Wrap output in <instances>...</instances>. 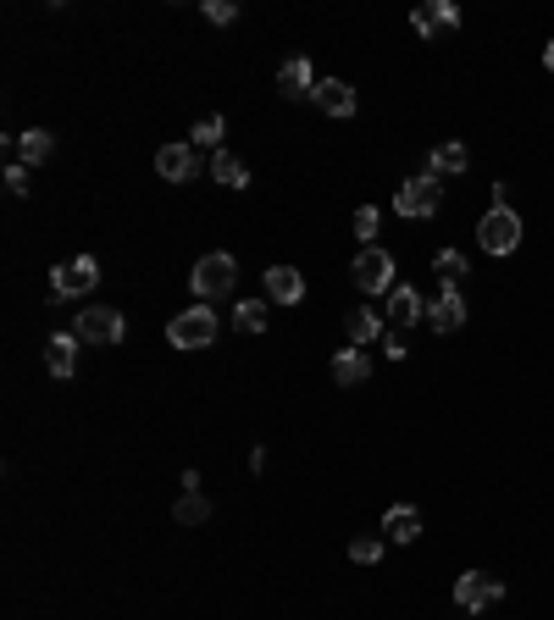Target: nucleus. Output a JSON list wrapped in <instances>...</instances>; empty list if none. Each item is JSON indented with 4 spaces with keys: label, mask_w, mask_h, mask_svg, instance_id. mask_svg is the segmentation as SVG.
Returning <instances> with one entry per match:
<instances>
[{
    "label": "nucleus",
    "mask_w": 554,
    "mask_h": 620,
    "mask_svg": "<svg viewBox=\"0 0 554 620\" xmlns=\"http://www.w3.org/2000/svg\"><path fill=\"white\" fill-rule=\"evenodd\" d=\"M194 294H200V305H217L222 294H233V283H239V261H233L228 250H211L194 261Z\"/></svg>",
    "instance_id": "obj_1"
},
{
    "label": "nucleus",
    "mask_w": 554,
    "mask_h": 620,
    "mask_svg": "<svg viewBox=\"0 0 554 620\" xmlns=\"http://www.w3.org/2000/svg\"><path fill=\"white\" fill-rule=\"evenodd\" d=\"M167 344L172 349H211V344H217V310H211V305L178 310V316L167 322Z\"/></svg>",
    "instance_id": "obj_2"
},
{
    "label": "nucleus",
    "mask_w": 554,
    "mask_h": 620,
    "mask_svg": "<svg viewBox=\"0 0 554 620\" xmlns=\"http://www.w3.org/2000/svg\"><path fill=\"white\" fill-rule=\"evenodd\" d=\"M477 244L488 255L521 250V211H516V205H488V216L477 222Z\"/></svg>",
    "instance_id": "obj_3"
},
{
    "label": "nucleus",
    "mask_w": 554,
    "mask_h": 620,
    "mask_svg": "<svg viewBox=\"0 0 554 620\" xmlns=\"http://www.w3.org/2000/svg\"><path fill=\"white\" fill-rule=\"evenodd\" d=\"M438 205H444V194H438V178H405L394 189V211L410 216V222H427V216H438Z\"/></svg>",
    "instance_id": "obj_4"
},
{
    "label": "nucleus",
    "mask_w": 554,
    "mask_h": 620,
    "mask_svg": "<svg viewBox=\"0 0 554 620\" xmlns=\"http://www.w3.org/2000/svg\"><path fill=\"white\" fill-rule=\"evenodd\" d=\"M499 598H505V582H499V576H488V571L455 576V604L466 609V615H482V609H494Z\"/></svg>",
    "instance_id": "obj_5"
},
{
    "label": "nucleus",
    "mask_w": 554,
    "mask_h": 620,
    "mask_svg": "<svg viewBox=\"0 0 554 620\" xmlns=\"http://www.w3.org/2000/svg\"><path fill=\"white\" fill-rule=\"evenodd\" d=\"M95 283H100V261H95V255L61 261L56 272H50V294H56V299H78V294H89Z\"/></svg>",
    "instance_id": "obj_6"
},
{
    "label": "nucleus",
    "mask_w": 554,
    "mask_h": 620,
    "mask_svg": "<svg viewBox=\"0 0 554 620\" xmlns=\"http://www.w3.org/2000/svg\"><path fill=\"white\" fill-rule=\"evenodd\" d=\"M78 344H122V333H128V322H122V310L111 305H95V310H78Z\"/></svg>",
    "instance_id": "obj_7"
},
{
    "label": "nucleus",
    "mask_w": 554,
    "mask_h": 620,
    "mask_svg": "<svg viewBox=\"0 0 554 620\" xmlns=\"http://www.w3.org/2000/svg\"><path fill=\"white\" fill-rule=\"evenodd\" d=\"M355 288L361 294H394V255L377 250V244L355 255Z\"/></svg>",
    "instance_id": "obj_8"
},
{
    "label": "nucleus",
    "mask_w": 554,
    "mask_h": 620,
    "mask_svg": "<svg viewBox=\"0 0 554 620\" xmlns=\"http://www.w3.org/2000/svg\"><path fill=\"white\" fill-rule=\"evenodd\" d=\"M156 172L167 183L200 178V150H194V144H161V150H156Z\"/></svg>",
    "instance_id": "obj_9"
},
{
    "label": "nucleus",
    "mask_w": 554,
    "mask_h": 620,
    "mask_svg": "<svg viewBox=\"0 0 554 620\" xmlns=\"http://www.w3.org/2000/svg\"><path fill=\"white\" fill-rule=\"evenodd\" d=\"M427 322H433V333H460L466 327V299H460L455 283L438 288V299L427 305Z\"/></svg>",
    "instance_id": "obj_10"
},
{
    "label": "nucleus",
    "mask_w": 554,
    "mask_h": 620,
    "mask_svg": "<svg viewBox=\"0 0 554 620\" xmlns=\"http://www.w3.org/2000/svg\"><path fill=\"white\" fill-rule=\"evenodd\" d=\"M471 167V150L460 139H444V144H433V150H427V178H460V172Z\"/></svg>",
    "instance_id": "obj_11"
},
{
    "label": "nucleus",
    "mask_w": 554,
    "mask_h": 620,
    "mask_svg": "<svg viewBox=\"0 0 554 620\" xmlns=\"http://www.w3.org/2000/svg\"><path fill=\"white\" fill-rule=\"evenodd\" d=\"M316 84H322V78L311 72V61H305V56H289L283 67H277V95L300 100V95H316Z\"/></svg>",
    "instance_id": "obj_12"
},
{
    "label": "nucleus",
    "mask_w": 554,
    "mask_h": 620,
    "mask_svg": "<svg viewBox=\"0 0 554 620\" xmlns=\"http://www.w3.org/2000/svg\"><path fill=\"white\" fill-rule=\"evenodd\" d=\"M266 299H272V305H300L305 299V277L294 272V266H266Z\"/></svg>",
    "instance_id": "obj_13"
},
{
    "label": "nucleus",
    "mask_w": 554,
    "mask_h": 620,
    "mask_svg": "<svg viewBox=\"0 0 554 620\" xmlns=\"http://www.w3.org/2000/svg\"><path fill=\"white\" fill-rule=\"evenodd\" d=\"M383 532H388V543H416L422 537V510L416 504H388Z\"/></svg>",
    "instance_id": "obj_14"
},
{
    "label": "nucleus",
    "mask_w": 554,
    "mask_h": 620,
    "mask_svg": "<svg viewBox=\"0 0 554 620\" xmlns=\"http://www.w3.org/2000/svg\"><path fill=\"white\" fill-rule=\"evenodd\" d=\"M311 100H316V106L327 111V117H355V89L344 84V78H322Z\"/></svg>",
    "instance_id": "obj_15"
},
{
    "label": "nucleus",
    "mask_w": 554,
    "mask_h": 620,
    "mask_svg": "<svg viewBox=\"0 0 554 620\" xmlns=\"http://www.w3.org/2000/svg\"><path fill=\"white\" fill-rule=\"evenodd\" d=\"M422 316H427V299L416 294V288L399 283L394 294H388V322H394V327H416Z\"/></svg>",
    "instance_id": "obj_16"
},
{
    "label": "nucleus",
    "mask_w": 554,
    "mask_h": 620,
    "mask_svg": "<svg viewBox=\"0 0 554 620\" xmlns=\"http://www.w3.org/2000/svg\"><path fill=\"white\" fill-rule=\"evenodd\" d=\"M372 377V355H366V349H338L333 355V382H344V388H355V382H366Z\"/></svg>",
    "instance_id": "obj_17"
},
{
    "label": "nucleus",
    "mask_w": 554,
    "mask_h": 620,
    "mask_svg": "<svg viewBox=\"0 0 554 620\" xmlns=\"http://www.w3.org/2000/svg\"><path fill=\"white\" fill-rule=\"evenodd\" d=\"M45 366L56 371V377H73L78 371V333H56L45 344Z\"/></svg>",
    "instance_id": "obj_18"
},
{
    "label": "nucleus",
    "mask_w": 554,
    "mask_h": 620,
    "mask_svg": "<svg viewBox=\"0 0 554 620\" xmlns=\"http://www.w3.org/2000/svg\"><path fill=\"white\" fill-rule=\"evenodd\" d=\"M17 155H23V167H45L56 155V139L45 128H28V133H17Z\"/></svg>",
    "instance_id": "obj_19"
},
{
    "label": "nucleus",
    "mask_w": 554,
    "mask_h": 620,
    "mask_svg": "<svg viewBox=\"0 0 554 620\" xmlns=\"http://www.w3.org/2000/svg\"><path fill=\"white\" fill-rule=\"evenodd\" d=\"M377 338H383V316H377L372 305L350 310V344H355V349H366V344H377Z\"/></svg>",
    "instance_id": "obj_20"
},
{
    "label": "nucleus",
    "mask_w": 554,
    "mask_h": 620,
    "mask_svg": "<svg viewBox=\"0 0 554 620\" xmlns=\"http://www.w3.org/2000/svg\"><path fill=\"white\" fill-rule=\"evenodd\" d=\"M211 178H217L222 189H244V183H250V172H244V161H239V155L217 150V155H211Z\"/></svg>",
    "instance_id": "obj_21"
},
{
    "label": "nucleus",
    "mask_w": 554,
    "mask_h": 620,
    "mask_svg": "<svg viewBox=\"0 0 554 620\" xmlns=\"http://www.w3.org/2000/svg\"><path fill=\"white\" fill-rule=\"evenodd\" d=\"M222 133H228V122H222V117H200V122L189 128V144H194V150H211V155H217Z\"/></svg>",
    "instance_id": "obj_22"
},
{
    "label": "nucleus",
    "mask_w": 554,
    "mask_h": 620,
    "mask_svg": "<svg viewBox=\"0 0 554 620\" xmlns=\"http://www.w3.org/2000/svg\"><path fill=\"white\" fill-rule=\"evenodd\" d=\"M172 521H183V526H200V521H211V504H205V493H183V499L172 504Z\"/></svg>",
    "instance_id": "obj_23"
},
{
    "label": "nucleus",
    "mask_w": 554,
    "mask_h": 620,
    "mask_svg": "<svg viewBox=\"0 0 554 620\" xmlns=\"http://www.w3.org/2000/svg\"><path fill=\"white\" fill-rule=\"evenodd\" d=\"M233 327H239V333H266V305H261V299L233 305Z\"/></svg>",
    "instance_id": "obj_24"
},
{
    "label": "nucleus",
    "mask_w": 554,
    "mask_h": 620,
    "mask_svg": "<svg viewBox=\"0 0 554 620\" xmlns=\"http://www.w3.org/2000/svg\"><path fill=\"white\" fill-rule=\"evenodd\" d=\"M355 239L366 244V250H372V239H377V227H383V211H377V205H361V211H355Z\"/></svg>",
    "instance_id": "obj_25"
},
{
    "label": "nucleus",
    "mask_w": 554,
    "mask_h": 620,
    "mask_svg": "<svg viewBox=\"0 0 554 620\" xmlns=\"http://www.w3.org/2000/svg\"><path fill=\"white\" fill-rule=\"evenodd\" d=\"M433 272L444 277V283H460V277H466V255H460V250H438Z\"/></svg>",
    "instance_id": "obj_26"
},
{
    "label": "nucleus",
    "mask_w": 554,
    "mask_h": 620,
    "mask_svg": "<svg viewBox=\"0 0 554 620\" xmlns=\"http://www.w3.org/2000/svg\"><path fill=\"white\" fill-rule=\"evenodd\" d=\"M350 560H355V565H377V560H383V537H355V543H350Z\"/></svg>",
    "instance_id": "obj_27"
},
{
    "label": "nucleus",
    "mask_w": 554,
    "mask_h": 620,
    "mask_svg": "<svg viewBox=\"0 0 554 620\" xmlns=\"http://www.w3.org/2000/svg\"><path fill=\"white\" fill-rule=\"evenodd\" d=\"M205 17L217 28H228V23H239V6H233V0H205Z\"/></svg>",
    "instance_id": "obj_28"
},
{
    "label": "nucleus",
    "mask_w": 554,
    "mask_h": 620,
    "mask_svg": "<svg viewBox=\"0 0 554 620\" xmlns=\"http://www.w3.org/2000/svg\"><path fill=\"white\" fill-rule=\"evenodd\" d=\"M433 17H438V34L460 28V6H449V0H433Z\"/></svg>",
    "instance_id": "obj_29"
},
{
    "label": "nucleus",
    "mask_w": 554,
    "mask_h": 620,
    "mask_svg": "<svg viewBox=\"0 0 554 620\" xmlns=\"http://www.w3.org/2000/svg\"><path fill=\"white\" fill-rule=\"evenodd\" d=\"M28 172H34V167L12 161V167H6V189H12V194H28Z\"/></svg>",
    "instance_id": "obj_30"
},
{
    "label": "nucleus",
    "mask_w": 554,
    "mask_h": 620,
    "mask_svg": "<svg viewBox=\"0 0 554 620\" xmlns=\"http://www.w3.org/2000/svg\"><path fill=\"white\" fill-rule=\"evenodd\" d=\"M383 355H388V360H405V355H410V349H405V338H399V333H388V338H383Z\"/></svg>",
    "instance_id": "obj_31"
},
{
    "label": "nucleus",
    "mask_w": 554,
    "mask_h": 620,
    "mask_svg": "<svg viewBox=\"0 0 554 620\" xmlns=\"http://www.w3.org/2000/svg\"><path fill=\"white\" fill-rule=\"evenodd\" d=\"M543 67L554 72V39H549V45H543Z\"/></svg>",
    "instance_id": "obj_32"
}]
</instances>
